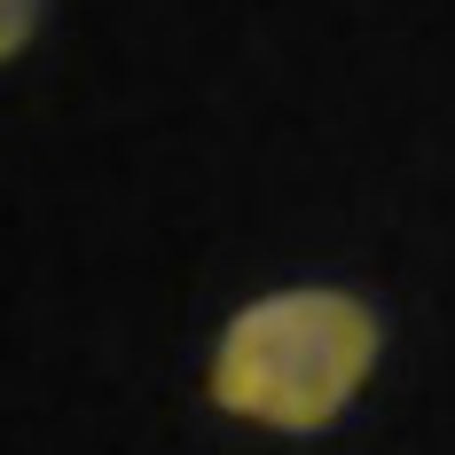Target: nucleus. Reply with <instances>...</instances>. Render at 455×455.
Listing matches in <instances>:
<instances>
[{"label":"nucleus","mask_w":455,"mask_h":455,"mask_svg":"<svg viewBox=\"0 0 455 455\" xmlns=\"http://www.w3.org/2000/svg\"><path fill=\"white\" fill-rule=\"evenodd\" d=\"M385 330L354 291H267L212 346V401L267 432H322L369 385Z\"/></svg>","instance_id":"obj_1"},{"label":"nucleus","mask_w":455,"mask_h":455,"mask_svg":"<svg viewBox=\"0 0 455 455\" xmlns=\"http://www.w3.org/2000/svg\"><path fill=\"white\" fill-rule=\"evenodd\" d=\"M40 8H47V0H0V63H8L16 47L32 40V24H40Z\"/></svg>","instance_id":"obj_2"}]
</instances>
